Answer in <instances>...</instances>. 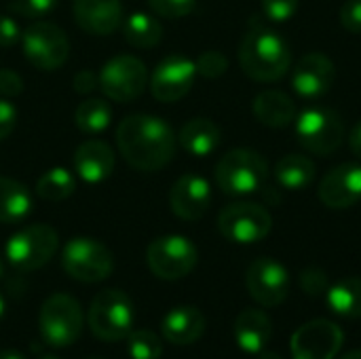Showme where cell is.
Instances as JSON below:
<instances>
[{
  "label": "cell",
  "mask_w": 361,
  "mask_h": 359,
  "mask_svg": "<svg viewBox=\"0 0 361 359\" xmlns=\"http://www.w3.org/2000/svg\"><path fill=\"white\" fill-rule=\"evenodd\" d=\"M121 157L137 171H159L173 161L178 135L154 114H129L116 127Z\"/></svg>",
  "instance_id": "6da1fadb"
},
{
  "label": "cell",
  "mask_w": 361,
  "mask_h": 359,
  "mask_svg": "<svg viewBox=\"0 0 361 359\" xmlns=\"http://www.w3.org/2000/svg\"><path fill=\"white\" fill-rule=\"evenodd\" d=\"M239 63L256 83H275L292 68V51L275 30L254 25L239 44Z\"/></svg>",
  "instance_id": "7a4b0ae2"
},
{
  "label": "cell",
  "mask_w": 361,
  "mask_h": 359,
  "mask_svg": "<svg viewBox=\"0 0 361 359\" xmlns=\"http://www.w3.org/2000/svg\"><path fill=\"white\" fill-rule=\"evenodd\" d=\"M135 322V307L131 298L114 288L102 290L89 305L87 324L95 339L104 343L125 341Z\"/></svg>",
  "instance_id": "3957f363"
},
{
  "label": "cell",
  "mask_w": 361,
  "mask_h": 359,
  "mask_svg": "<svg viewBox=\"0 0 361 359\" xmlns=\"http://www.w3.org/2000/svg\"><path fill=\"white\" fill-rule=\"evenodd\" d=\"M269 176L267 159L252 148H233L216 165V184L224 195L241 197L260 190Z\"/></svg>",
  "instance_id": "277c9868"
},
{
  "label": "cell",
  "mask_w": 361,
  "mask_h": 359,
  "mask_svg": "<svg viewBox=\"0 0 361 359\" xmlns=\"http://www.w3.org/2000/svg\"><path fill=\"white\" fill-rule=\"evenodd\" d=\"M294 131L300 146L317 157L334 154L345 142V123L334 108L309 106L296 114Z\"/></svg>",
  "instance_id": "5b68a950"
},
{
  "label": "cell",
  "mask_w": 361,
  "mask_h": 359,
  "mask_svg": "<svg viewBox=\"0 0 361 359\" xmlns=\"http://www.w3.org/2000/svg\"><path fill=\"white\" fill-rule=\"evenodd\" d=\"M82 309L74 296L57 292L51 294L38 313V330L42 341L53 349L70 347L78 341L82 332Z\"/></svg>",
  "instance_id": "8992f818"
},
{
  "label": "cell",
  "mask_w": 361,
  "mask_h": 359,
  "mask_svg": "<svg viewBox=\"0 0 361 359\" xmlns=\"http://www.w3.org/2000/svg\"><path fill=\"white\" fill-rule=\"evenodd\" d=\"M59 237L49 224H30L11 235L4 248V256L15 271L32 273L42 269L57 252Z\"/></svg>",
  "instance_id": "52a82bcc"
},
{
  "label": "cell",
  "mask_w": 361,
  "mask_h": 359,
  "mask_svg": "<svg viewBox=\"0 0 361 359\" xmlns=\"http://www.w3.org/2000/svg\"><path fill=\"white\" fill-rule=\"evenodd\" d=\"M21 49L34 68L53 72L68 61L70 40L57 23L36 19L21 32Z\"/></svg>",
  "instance_id": "ba28073f"
},
{
  "label": "cell",
  "mask_w": 361,
  "mask_h": 359,
  "mask_svg": "<svg viewBox=\"0 0 361 359\" xmlns=\"http://www.w3.org/2000/svg\"><path fill=\"white\" fill-rule=\"evenodd\" d=\"M61 267L74 281L99 284L112 275L114 256L104 243L91 237H74L61 250Z\"/></svg>",
  "instance_id": "9c48e42d"
},
{
  "label": "cell",
  "mask_w": 361,
  "mask_h": 359,
  "mask_svg": "<svg viewBox=\"0 0 361 359\" xmlns=\"http://www.w3.org/2000/svg\"><path fill=\"white\" fill-rule=\"evenodd\" d=\"M197 245L184 235L157 237L146 250V264L150 273L163 281H178L197 267Z\"/></svg>",
  "instance_id": "30bf717a"
},
{
  "label": "cell",
  "mask_w": 361,
  "mask_h": 359,
  "mask_svg": "<svg viewBox=\"0 0 361 359\" xmlns=\"http://www.w3.org/2000/svg\"><path fill=\"white\" fill-rule=\"evenodd\" d=\"M99 89L112 102H133L148 85L146 63L129 53L114 55L99 70Z\"/></svg>",
  "instance_id": "8fae6325"
},
{
  "label": "cell",
  "mask_w": 361,
  "mask_h": 359,
  "mask_svg": "<svg viewBox=\"0 0 361 359\" xmlns=\"http://www.w3.org/2000/svg\"><path fill=\"white\" fill-rule=\"evenodd\" d=\"M273 229L271 212L252 201H239L226 205L218 216V231L224 239L241 245L258 243L269 237Z\"/></svg>",
  "instance_id": "7c38bea8"
},
{
  "label": "cell",
  "mask_w": 361,
  "mask_h": 359,
  "mask_svg": "<svg viewBox=\"0 0 361 359\" xmlns=\"http://www.w3.org/2000/svg\"><path fill=\"white\" fill-rule=\"evenodd\" d=\"M245 286L250 296L262 307H279L290 294V273L273 258H258L245 273Z\"/></svg>",
  "instance_id": "4fadbf2b"
},
{
  "label": "cell",
  "mask_w": 361,
  "mask_h": 359,
  "mask_svg": "<svg viewBox=\"0 0 361 359\" xmlns=\"http://www.w3.org/2000/svg\"><path fill=\"white\" fill-rule=\"evenodd\" d=\"M197 78V66L184 55L165 57L150 76V93L163 104H173L188 95Z\"/></svg>",
  "instance_id": "5bb4252c"
},
{
  "label": "cell",
  "mask_w": 361,
  "mask_h": 359,
  "mask_svg": "<svg viewBox=\"0 0 361 359\" xmlns=\"http://www.w3.org/2000/svg\"><path fill=\"white\" fill-rule=\"evenodd\" d=\"M343 347V330L330 320H313L290 341L294 359H334Z\"/></svg>",
  "instance_id": "9a60e30c"
},
{
  "label": "cell",
  "mask_w": 361,
  "mask_h": 359,
  "mask_svg": "<svg viewBox=\"0 0 361 359\" xmlns=\"http://www.w3.org/2000/svg\"><path fill=\"white\" fill-rule=\"evenodd\" d=\"M336 78V66L334 61L315 51V53H307L302 55L294 70H292V89L305 97V99H317L322 95H326Z\"/></svg>",
  "instance_id": "2e32d148"
},
{
  "label": "cell",
  "mask_w": 361,
  "mask_h": 359,
  "mask_svg": "<svg viewBox=\"0 0 361 359\" xmlns=\"http://www.w3.org/2000/svg\"><path fill=\"white\" fill-rule=\"evenodd\" d=\"M319 201L330 209H347L361 201V165L343 163L330 169L317 188Z\"/></svg>",
  "instance_id": "e0dca14e"
},
{
  "label": "cell",
  "mask_w": 361,
  "mask_h": 359,
  "mask_svg": "<svg viewBox=\"0 0 361 359\" xmlns=\"http://www.w3.org/2000/svg\"><path fill=\"white\" fill-rule=\"evenodd\" d=\"M212 205V186L203 176L186 174L178 178L169 190V207L171 212L186 220L195 222L201 220Z\"/></svg>",
  "instance_id": "ac0fdd59"
},
{
  "label": "cell",
  "mask_w": 361,
  "mask_h": 359,
  "mask_svg": "<svg viewBox=\"0 0 361 359\" xmlns=\"http://www.w3.org/2000/svg\"><path fill=\"white\" fill-rule=\"evenodd\" d=\"M72 11L78 28L93 36H110L123 23L121 0H74Z\"/></svg>",
  "instance_id": "d6986e66"
},
{
  "label": "cell",
  "mask_w": 361,
  "mask_h": 359,
  "mask_svg": "<svg viewBox=\"0 0 361 359\" xmlns=\"http://www.w3.org/2000/svg\"><path fill=\"white\" fill-rule=\"evenodd\" d=\"M116 154L104 140H85L74 152V169L87 184H99L114 171Z\"/></svg>",
  "instance_id": "ffe728a7"
},
{
  "label": "cell",
  "mask_w": 361,
  "mask_h": 359,
  "mask_svg": "<svg viewBox=\"0 0 361 359\" xmlns=\"http://www.w3.org/2000/svg\"><path fill=\"white\" fill-rule=\"evenodd\" d=\"M205 326H207L205 315L197 307L184 305V307L171 309L163 317L161 332L167 343L176 347H186V345L197 343L205 334Z\"/></svg>",
  "instance_id": "44dd1931"
},
{
  "label": "cell",
  "mask_w": 361,
  "mask_h": 359,
  "mask_svg": "<svg viewBox=\"0 0 361 359\" xmlns=\"http://www.w3.org/2000/svg\"><path fill=\"white\" fill-rule=\"evenodd\" d=\"M252 110H254V116L267 125V127H273V129H286L290 127L294 121H296V102L279 91V89H264L256 95L254 104H252Z\"/></svg>",
  "instance_id": "7402d4cb"
},
{
  "label": "cell",
  "mask_w": 361,
  "mask_h": 359,
  "mask_svg": "<svg viewBox=\"0 0 361 359\" xmlns=\"http://www.w3.org/2000/svg\"><path fill=\"white\" fill-rule=\"evenodd\" d=\"M273 336V324L260 309H245L235 322V341L241 351L258 355L267 349Z\"/></svg>",
  "instance_id": "603a6c76"
},
{
  "label": "cell",
  "mask_w": 361,
  "mask_h": 359,
  "mask_svg": "<svg viewBox=\"0 0 361 359\" xmlns=\"http://www.w3.org/2000/svg\"><path fill=\"white\" fill-rule=\"evenodd\" d=\"M222 142V131L220 127L205 116L190 118L186 125H182L178 133V144L192 157H209L216 152V148Z\"/></svg>",
  "instance_id": "cb8c5ba5"
},
{
  "label": "cell",
  "mask_w": 361,
  "mask_h": 359,
  "mask_svg": "<svg viewBox=\"0 0 361 359\" xmlns=\"http://www.w3.org/2000/svg\"><path fill=\"white\" fill-rule=\"evenodd\" d=\"M315 163L307 154L290 152L275 165V180L286 190H305L315 180Z\"/></svg>",
  "instance_id": "d4e9b609"
},
{
  "label": "cell",
  "mask_w": 361,
  "mask_h": 359,
  "mask_svg": "<svg viewBox=\"0 0 361 359\" xmlns=\"http://www.w3.org/2000/svg\"><path fill=\"white\" fill-rule=\"evenodd\" d=\"M32 212L30 190L11 178H0V222L17 224L25 220Z\"/></svg>",
  "instance_id": "484cf974"
},
{
  "label": "cell",
  "mask_w": 361,
  "mask_h": 359,
  "mask_svg": "<svg viewBox=\"0 0 361 359\" xmlns=\"http://www.w3.org/2000/svg\"><path fill=\"white\" fill-rule=\"evenodd\" d=\"M328 309L345 320H361V277L336 281L326 292Z\"/></svg>",
  "instance_id": "4316f807"
},
{
  "label": "cell",
  "mask_w": 361,
  "mask_h": 359,
  "mask_svg": "<svg viewBox=\"0 0 361 359\" xmlns=\"http://www.w3.org/2000/svg\"><path fill=\"white\" fill-rule=\"evenodd\" d=\"M125 40L135 49H152L163 38V25L148 13H131L121 23Z\"/></svg>",
  "instance_id": "83f0119b"
},
{
  "label": "cell",
  "mask_w": 361,
  "mask_h": 359,
  "mask_svg": "<svg viewBox=\"0 0 361 359\" xmlns=\"http://www.w3.org/2000/svg\"><path fill=\"white\" fill-rule=\"evenodd\" d=\"M112 121V106L102 97H89L78 104L74 112L76 127L87 135H97L108 129Z\"/></svg>",
  "instance_id": "f1b7e54d"
},
{
  "label": "cell",
  "mask_w": 361,
  "mask_h": 359,
  "mask_svg": "<svg viewBox=\"0 0 361 359\" xmlns=\"http://www.w3.org/2000/svg\"><path fill=\"white\" fill-rule=\"evenodd\" d=\"M74 190H76V180L66 167H53L44 171L36 182V195L42 201H51V203L66 201L68 197L74 195Z\"/></svg>",
  "instance_id": "f546056e"
},
{
  "label": "cell",
  "mask_w": 361,
  "mask_h": 359,
  "mask_svg": "<svg viewBox=\"0 0 361 359\" xmlns=\"http://www.w3.org/2000/svg\"><path fill=\"white\" fill-rule=\"evenodd\" d=\"M125 341L131 359H159L163 355V343L150 330H131Z\"/></svg>",
  "instance_id": "4dcf8cb0"
},
{
  "label": "cell",
  "mask_w": 361,
  "mask_h": 359,
  "mask_svg": "<svg viewBox=\"0 0 361 359\" xmlns=\"http://www.w3.org/2000/svg\"><path fill=\"white\" fill-rule=\"evenodd\" d=\"M195 66H197V74L205 78H220L228 70V59L220 51H205L197 57Z\"/></svg>",
  "instance_id": "1f68e13d"
},
{
  "label": "cell",
  "mask_w": 361,
  "mask_h": 359,
  "mask_svg": "<svg viewBox=\"0 0 361 359\" xmlns=\"http://www.w3.org/2000/svg\"><path fill=\"white\" fill-rule=\"evenodd\" d=\"M197 0H148V6L152 13H157L163 19H180L195 11Z\"/></svg>",
  "instance_id": "d6a6232c"
},
{
  "label": "cell",
  "mask_w": 361,
  "mask_h": 359,
  "mask_svg": "<svg viewBox=\"0 0 361 359\" xmlns=\"http://www.w3.org/2000/svg\"><path fill=\"white\" fill-rule=\"evenodd\" d=\"M298 11V0H262V13L273 23L290 21Z\"/></svg>",
  "instance_id": "836d02e7"
},
{
  "label": "cell",
  "mask_w": 361,
  "mask_h": 359,
  "mask_svg": "<svg viewBox=\"0 0 361 359\" xmlns=\"http://www.w3.org/2000/svg\"><path fill=\"white\" fill-rule=\"evenodd\" d=\"M59 0H15L11 8L25 19H44Z\"/></svg>",
  "instance_id": "e575fe53"
},
{
  "label": "cell",
  "mask_w": 361,
  "mask_h": 359,
  "mask_svg": "<svg viewBox=\"0 0 361 359\" xmlns=\"http://www.w3.org/2000/svg\"><path fill=\"white\" fill-rule=\"evenodd\" d=\"M300 288L309 294V296H319L326 294L330 284H328V275L317 269V267H309L300 273Z\"/></svg>",
  "instance_id": "d590c367"
},
{
  "label": "cell",
  "mask_w": 361,
  "mask_h": 359,
  "mask_svg": "<svg viewBox=\"0 0 361 359\" xmlns=\"http://www.w3.org/2000/svg\"><path fill=\"white\" fill-rule=\"evenodd\" d=\"M341 25L351 32V34H361V0H347L341 6Z\"/></svg>",
  "instance_id": "8d00e7d4"
},
{
  "label": "cell",
  "mask_w": 361,
  "mask_h": 359,
  "mask_svg": "<svg viewBox=\"0 0 361 359\" xmlns=\"http://www.w3.org/2000/svg\"><path fill=\"white\" fill-rule=\"evenodd\" d=\"M17 118H19L17 108L8 99L0 97V142L13 133V129L17 127Z\"/></svg>",
  "instance_id": "74e56055"
},
{
  "label": "cell",
  "mask_w": 361,
  "mask_h": 359,
  "mask_svg": "<svg viewBox=\"0 0 361 359\" xmlns=\"http://www.w3.org/2000/svg\"><path fill=\"white\" fill-rule=\"evenodd\" d=\"M23 91V78L8 68H0V95L15 97Z\"/></svg>",
  "instance_id": "f35d334b"
},
{
  "label": "cell",
  "mask_w": 361,
  "mask_h": 359,
  "mask_svg": "<svg viewBox=\"0 0 361 359\" xmlns=\"http://www.w3.org/2000/svg\"><path fill=\"white\" fill-rule=\"evenodd\" d=\"M21 40V28L19 23L8 17V15H0V47H13Z\"/></svg>",
  "instance_id": "ab89813d"
},
{
  "label": "cell",
  "mask_w": 361,
  "mask_h": 359,
  "mask_svg": "<svg viewBox=\"0 0 361 359\" xmlns=\"http://www.w3.org/2000/svg\"><path fill=\"white\" fill-rule=\"evenodd\" d=\"M72 87H74V91L80 93V95H89V93H93L95 89H99V76H97L95 72H91V70H80V72L74 76Z\"/></svg>",
  "instance_id": "60d3db41"
},
{
  "label": "cell",
  "mask_w": 361,
  "mask_h": 359,
  "mask_svg": "<svg viewBox=\"0 0 361 359\" xmlns=\"http://www.w3.org/2000/svg\"><path fill=\"white\" fill-rule=\"evenodd\" d=\"M349 148L353 150V154L361 159V121L351 129L349 133Z\"/></svg>",
  "instance_id": "b9f144b4"
},
{
  "label": "cell",
  "mask_w": 361,
  "mask_h": 359,
  "mask_svg": "<svg viewBox=\"0 0 361 359\" xmlns=\"http://www.w3.org/2000/svg\"><path fill=\"white\" fill-rule=\"evenodd\" d=\"M0 359H25L19 351L15 349H6V351H0Z\"/></svg>",
  "instance_id": "7bdbcfd3"
},
{
  "label": "cell",
  "mask_w": 361,
  "mask_h": 359,
  "mask_svg": "<svg viewBox=\"0 0 361 359\" xmlns=\"http://www.w3.org/2000/svg\"><path fill=\"white\" fill-rule=\"evenodd\" d=\"M258 355H260L258 359H283L279 353H275V351H260Z\"/></svg>",
  "instance_id": "ee69618b"
},
{
  "label": "cell",
  "mask_w": 361,
  "mask_h": 359,
  "mask_svg": "<svg viewBox=\"0 0 361 359\" xmlns=\"http://www.w3.org/2000/svg\"><path fill=\"white\" fill-rule=\"evenodd\" d=\"M341 359H361V349H355V351H351V353L343 355Z\"/></svg>",
  "instance_id": "f6af8a7d"
},
{
  "label": "cell",
  "mask_w": 361,
  "mask_h": 359,
  "mask_svg": "<svg viewBox=\"0 0 361 359\" xmlns=\"http://www.w3.org/2000/svg\"><path fill=\"white\" fill-rule=\"evenodd\" d=\"M4 311H6V305H4V298H2V294H0V320L4 317Z\"/></svg>",
  "instance_id": "bcb514c9"
},
{
  "label": "cell",
  "mask_w": 361,
  "mask_h": 359,
  "mask_svg": "<svg viewBox=\"0 0 361 359\" xmlns=\"http://www.w3.org/2000/svg\"><path fill=\"white\" fill-rule=\"evenodd\" d=\"M2 273H4V267H2V260H0V277H2Z\"/></svg>",
  "instance_id": "7dc6e473"
},
{
  "label": "cell",
  "mask_w": 361,
  "mask_h": 359,
  "mask_svg": "<svg viewBox=\"0 0 361 359\" xmlns=\"http://www.w3.org/2000/svg\"><path fill=\"white\" fill-rule=\"evenodd\" d=\"M42 359H59V358H55V355H47V358H42Z\"/></svg>",
  "instance_id": "c3c4849f"
},
{
  "label": "cell",
  "mask_w": 361,
  "mask_h": 359,
  "mask_svg": "<svg viewBox=\"0 0 361 359\" xmlns=\"http://www.w3.org/2000/svg\"><path fill=\"white\" fill-rule=\"evenodd\" d=\"M87 359H102V358H87Z\"/></svg>",
  "instance_id": "681fc988"
}]
</instances>
